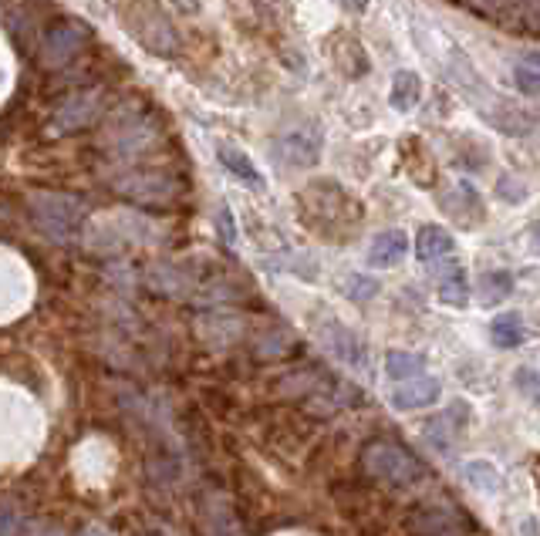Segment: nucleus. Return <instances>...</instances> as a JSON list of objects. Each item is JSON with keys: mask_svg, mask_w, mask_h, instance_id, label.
I'll use <instances>...</instances> for the list:
<instances>
[{"mask_svg": "<svg viewBox=\"0 0 540 536\" xmlns=\"http://www.w3.org/2000/svg\"><path fill=\"white\" fill-rule=\"evenodd\" d=\"M385 371H389V378H395V381L419 378V375H426V358L416 351H389L385 354Z\"/></svg>", "mask_w": 540, "mask_h": 536, "instance_id": "16", "label": "nucleus"}, {"mask_svg": "<svg viewBox=\"0 0 540 536\" xmlns=\"http://www.w3.org/2000/svg\"><path fill=\"white\" fill-rule=\"evenodd\" d=\"M389 102H392L395 112H412V108L422 102V78L416 75V71H409V68L395 71Z\"/></svg>", "mask_w": 540, "mask_h": 536, "instance_id": "14", "label": "nucleus"}, {"mask_svg": "<svg viewBox=\"0 0 540 536\" xmlns=\"http://www.w3.org/2000/svg\"><path fill=\"white\" fill-rule=\"evenodd\" d=\"M510 294H513V277L507 274V270H490V274L480 280V301L486 307L503 304Z\"/></svg>", "mask_w": 540, "mask_h": 536, "instance_id": "18", "label": "nucleus"}, {"mask_svg": "<svg viewBox=\"0 0 540 536\" xmlns=\"http://www.w3.org/2000/svg\"><path fill=\"white\" fill-rule=\"evenodd\" d=\"M362 466L368 476H375L378 483L392 486V489H416L422 479H426V469H422L419 459H412L409 452L399 449L392 442H372L362 452Z\"/></svg>", "mask_w": 540, "mask_h": 536, "instance_id": "2", "label": "nucleus"}, {"mask_svg": "<svg viewBox=\"0 0 540 536\" xmlns=\"http://www.w3.org/2000/svg\"><path fill=\"white\" fill-rule=\"evenodd\" d=\"M31 216L38 223V230L54 243H75L85 233L88 210L85 203L68 193H31L27 196Z\"/></svg>", "mask_w": 540, "mask_h": 536, "instance_id": "1", "label": "nucleus"}, {"mask_svg": "<svg viewBox=\"0 0 540 536\" xmlns=\"http://www.w3.org/2000/svg\"><path fill=\"white\" fill-rule=\"evenodd\" d=\"M436 290L439 297L449 304V307H466V301H470V287H466V270L463 263L449 260L436 263Z\"/></svg>", "mask_w": 540, "mask_h": 536, "instance_id": "10", "label": "nucleus"}, {"mask_svg": "<svg viewBox=\"0 0 540 536\" xmlns=\"http://www.w3.org/2000/svg\"><path fill=\"white\" fill-rule=\"evenodd\" d=\"M466 408H470L466 402H456V405H449L443 415H436V422H429V425H426L429 442H432V445H439V449H449L456 435H463Z\"/></svg>", "mask_w": 540, "mask_h": 536, "instance_id": "13", "label": "nucleus"}, {"mask_svg": "<svg viewBox=\"0 0 540 536\" xmlns=\"http://www.w3.org/2000/svg\"><path fill=\"white\" fill-rule=\"evenodd\" d=\"M274 152L284 166L291 169H308V166H318L321 159V132L318 129H294L281 135L274 142Z\"/></svg>", "mask_w": 540, "mask_h": 536, "instance_id": "5", "label": "nucleus"}, {"mask_svg": "<svg viewBox=\"0 0 540 536\" xmlns=\"http://www.w3.org/2000/svg\"><path fill=\"white\" fill-rule=\"evenodd\" d=\"M439 381L432 375H419V378H409V381H399V388L392 392V405L402 408V412H412V408H429L436 405L439 398Z\"/></svg>", "mask_w": 540, "mask_h": 536, "instance_id": "8", "label": "nucleus"}, {"mask_svg": "<svg viewBox=\"0 0 540 536\" xmlns=\"http://www.w3.org/2000/svg\"><path fill=\"white\" fill-rule=\"evenodd\" d=\"M517 381H520V388H524L527 395H534V371H530V368L517 371Z\"/></svg>", "mask_w": 540, "mask_h": 536, "instance_id": "22", "label": "nucleus"}, {"mask_svg": "<svg viewBox=\"0 0 540 536\" xmlns=\"http://www.w3.org/2000/svg\"><path fill=\"white\" fill-rule=\"evenodd\" d=\"M216 230L223 233V243H227V247H237V226H233L230 206H220V213H216Z\"/></svg>", "mask_w": 540, "mask_h": 536, "instance_id": "21", "label": "nucleus"}, {"mask_svg": "<svg viewBox=\"0 0 540 536\" xmlns=\"http://www.w3.org/2000/svg\"><path fill=\"white\" fill-rule=\"evenodd\" d=\"M463 479L473 489H480V493H497V489H500V472L493 469L486 459H470V462H466Z\"/></svg>", "mask_w": 540, "mask_h": 536, "instance_id": "17", "label": "nucleus"}, {"mask_svg": "<svg viewBox=\"0 0 540 536\" xmlns=\"http://www.w3.org/2000/svg\"><path fill=\"white\" fill-rule=\"evenodd\" d=\"M405 253H409V236L402 230H382L372 240V247H368V267H395V263H402Z\"/></svg>", "mask_w": 540, "mask_h": 536, "instance_id": "9", "label": "nucleus"}, {"mask_svg": "<svg viewBox=\"0 0 540 536\" xmlns=\"http://www.w3.org/2000/svg\"><path fill=\"white\" fill-rule=\"evenodd\" d=\"M345 294L355 297V301H372V297L378 294V280L362 277V274H351L345 280Z\"/></svg>", "mask_w": 540, "mask_h": 536, "instance_id": "20", "label": "nucleus"}, {"mask_svg": "<svg viewBox=\"0 0 540 536\" xmlns=\"http://www.w3.org/2000/svg\"><path fill=\"white\" fill-rule=\"evenodd\" d=\"M490 341L497 348H520L524 344V317L517 311H507V314H497L490 321Z\"/></svg>", "mask_w": 540, "mask_h": 536, "instance_id": "15", "label": "nucleus"}, {"mask_svg": "<svg viewBox=\"0 0 540 536\" xmlns=\"http://www.w3.org/2000/svg\"><path fill=\"white\" fill-rule=\"evenodd\" d=\"M92 41V27L85 21H61L44 31V38L38 44V58L48 68H65L68 61H75L85 44Z\"/></svg>", "mask_w": 540, "mask_h": 536, "instance_id": "4", "label": "nucleus"}, {"mask_svg": "<svg viewBox=\"0 0 540 536\" xmlns=\"http://www.w3.org/2000/svg\"><path fill=\"white\" fill-rule=\"evenodd\" d=\"M513 85H517V92H524L527 98H537V61L534 58H524L513 65Z\"/></svg>", "mask_w": 540, "mask_h": 536, "instance_id": "19", "label": "nucleus"}, {"mask_svg": "<svg viewBox=\"0 0 540 536\" xmlns=\"http://www.w3.org/2000/svg\"><path fill=\"white\" fill-rule=\"evenodd\" d=\"M81 536H105V533H102V530H85Z\"/></svg>", "mask_w": 540, "mask_h": 536, "instance_id": "24", "label": "nucleus"}, {"mask_svg": "<svg viewBox=\"0 0 540 536\" xmlns=\"http://www.w3.org/2000/svg\"><path fill=\"white\" fill-rule=\"evenodd\" d=\"M321 338H324V348L331 354H338L345 365H365V344L358 341V334L345 327L335 317H328L321 327Z\"/></svg>", "mask_w": 540, "mask_h": 536, "instance_id": "6", "label": "nucleus"}, {"mask_svg": "<svg viewBox=\"0 0 540 536\" xmlns=\"http://www.w3.org/2000/svg\"><path fill=\"white\" fill-rule=\"evenodd\" d=\"M119 17H122V24L129 27L132 38L139 44H146L152 54H173L176 51V31L169 27L166 14H162L156 4H142V0H135L132 11L119 7Z\"/></svg>", "mask_w": 540, "mask_h": 536, "instance_id": "3", "label": "nucleus"}, {"mask_svg": "<svg viewBox=\"0 0 540 536\" xmlns=\"http://www.w3.org/2000/svg\"><path fill=\"white\" fill-rule=\"evenodd\" d=\"M456 250V240L453 233L443 230V226H422L419 236H416V257L422 263H439V260H449Z\"/></svg>", "mask_w": 540, "mask_h": 536, "instance_id": "12", "label": "nucleus"}, {"mask_svg": "<svg viewBox=\"0 0 540 536\" xmlns=\"http://www.w3.org/2000/svg\"><path fill=\"white\" fill-rule=\"evenodd\" d=\"M341 7H345L348 14H362L368 7V0H341Z\"/></svg>", "mask_w": 540, "mask_h": 536, "instance_id": "23", "label": "nucleus"}, {"mask_svg": "<svg viewBox=\"0 0 540 536\" xmlns=\"http://www.w3.org/2000/svg\"><path fill=\"white\" fill-rule=\"evenodd\" d=\"M216 159H220V166L227 169L230 176H237L240 183H247L250 189H264V176H260V169L254 166V159L243 149H237V145L216 142Z\"/></svg>", "mask_w": 540, "mask_h": 536, "instance_id": "11", "label": "nucleus"}, {"mask_svg": "<svg viewBox=\"0 0 540 536\" xmlns=\"http://www.w3.org/2000/svg\"><path fill=\"white\" fill-rule=\"evenodd\" d=\"M98 102H102L98 92L71 95L68 102L58 108V115H54V129H58V132H78V129H85V125H92L98 108H102Z\"/></svg>", "mask_w": 540, "mask_h": 536, "instance_id": "7", "label": "nucleus"}]
</instances>
